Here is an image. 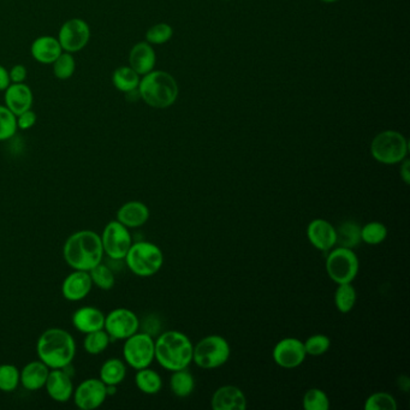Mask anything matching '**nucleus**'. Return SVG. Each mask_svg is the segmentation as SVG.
Returning a JSON list of instances; mask_svg holds the SVG:
<instances>
[{
	"label": "nucleus",
	"mask_w": 410,
	"mask_h": 410,
	"mask_svg": "<svg viewBox=\"0 0 410 410\" xmlns=\"http://www.w3.org/2000/svg\"><path fill=\"white\" fill-rule=\"evenodd\" d=\"M140 328H142V333H147L149 336L154 337L158 336L161 330V321L159 318L152 314V315H149V317L145 318L144 321L141 323L140 321Z\"/></svg>",
	"instance_id": "nucleus-41"
},
{
	"label": "nucleus",
	"mask_w": 410,
	"mask_h": 410,
	"mask_svg": "<svg viewBox=\"0 0 410 410\" xmlns=\"http://www.w3.org/2000/svg\"><path fill=\"white\" fill-rule=\"evenodd\" d=\"M11 85V80H10V74L6 68L0 65V92L6 90L9 86Z\"/></svg>",
	"instance_id": "nucleus-45"
},
{
	"label": "nucleus",
	"mask_w": 410,
	"mask_h": 410,
	"mask_svg": "<svg viewBox=\"0 0 410 410\" xmlns=\"http://www.w3.org/2000/svg\"><path fill=\"white\" fill-rule=\"evenodd\" d=\"M140 75L130 67L117 68L112 74V83H114V88L125 94L137 90L140 85Z\"/></svg>",
	"instance_id": "nucleus-29"
},
{
	"label": "nucleus",
	"mask_w": 410,
	"mask_h": 410,
	"mask_svg": "<svg viewBox=\"0 0 410 410\" xmlns=\"http://www.w3.org/2000/svg\"><path fill=\"white\" fill-rule=\"evenodd\" d=\"M21 371L15 365H0V391L10 394L20 387Z\"/></svg>",
	"instance_id": "nucleus-33"
},
{
	"label": "nucleus",
	"mask_w": 410,
	"mask_h": 410,
	"mask_svg": "<svg viewBox=\"0 0 410 410\" xmlns=\"http://www.w3.org/2000/svg\"><path fill=\"white\" fill-rule=\"evenodd\" d=\"M125 265L137 277L149 278L158 274L164 264L161 247L147 241L131 244L124 259Z\"/></svg>",
	"instance_id": "nucleus-5"
},
{
	"label": "nucleus",
	"mask_w": 410,
	"mask_h": 410,
	"mask_svg": "<svg viewBox=\"0 0 410 410\" xmlns=\"http://www.w3.org/2000/svg\"><path fill=\"white\" fill-rule=\"evenodd\" d=\"M63 48L57 38L43 36L36 38L31 46V53L36 62L52 64L63 53Z\"/></svg>",
	"instance_id": "nucleus-24"
},
{
	"label": "nucleus",
	"mask_w": 410,
	"mask_h": 410,
	"mask_svg": "<svg viewBox=\"0 0 410 410\" xmlns=\"http://www.w3.org/2000/svg\"><path fill=\"white\" fill-rule=\"evenodd\" d=\"M357 293L352 283L338 284L335 293V305L337 309L343 314L350 312L355 307Z\"/></svg>",
	"instance_id": "nucleus-32"
},
{
	"label": "nucleus",
	"mask_w": 410,
	"mask_h": 410,
	"mask_svg": "<svg viewBox=\"0 0 410 410\" xmlns=\"http://www.w3.org/2000/svg\"><path fill=\"white\" fill-rule=\"evenodd\" d=\"M172 36H173V29L170 24H154L146 33V41L151 45H163L170 41Z\"/></svg>",
	"instance_id": "nucleus-39"
},
{
	"label": "nucleus",
	"mask_w": 410,
	"mask_h": 410,
	"mask_svg": "<svg viewBox=\"0 0 410 410\" xmlns=\"http://www.w3.org/2000/svg\"><path fill=\"white\" fill-rule=\"evenodd\" d=\"M34 102V95L31 87L26 83H11L5 90V106L15 116L23 114L24 111L31 109Z\"/></svg>",
	"instance_id": "nucleus-20"
},
{
	"label": "nucleus",
	"mask_w": 410,
	"mask_h": 410,
	"mask_svg": "<svg viewBox=\"0 0 410 410\" xmlns=\"http://www.w3.org/2000/svg\"><path fill=\"white\" fill-rule=\"evenodd\" d=\"M272 357L279 367L286 369L298 367L307 357L305 343L293 337L283 338L274 345Z\"/></svg>",
	"instance_id": "nucleus-14"
},
{
	"label": "nucleus",
	"mask_w": 410,
	"mask_h": 410,
	"mask_svg": "<svg viewBox=\"0 0 410 410\" xmlns=\"http://www.w3.org/2000/svg\"><path fill=\"white\" fill-rule=\"evenodd\" d=\"M104 330L112 340H125L140 331V319L131 309L116 308L105 315Z\"/></svg>",
	"instance_id": "nucleus-11"
},
{
	"label": "nucleus",
	"mask_w": 410,
	"mask_h": 410,
	"mask_svg": "<svg viewBox=\"0 0 410 410\" xmlns=\"http://www.w3.org/2000/svg\"><path fill=\"white\" fill-rule=\"evenodd\" d=\"M399 175L402 178L403 182L409 185L410 184V161L409 159H404L401 161V170H399Z\"/></svg>",
	"instance_id": "nucleus-44"
},
{
	"label": "nucleus",
	"mask_w": 410,
	"mask_h": 410,
	"mask_svg": "<svg viewBox=\"0 0 410 410\" xmlns=\"http://www.w3.org/2000/svg\"><path fill=\"white\" fill-rule=\"evenodd\" d=\"M92 288L90 272L72 270L63 281L62 295L68 301L80 302L90 295Z\"/></svg>",
	"instance_id": "nucleus-15"
},
{
	"label": "nucleus",
	"mask_w": 410,
	"mask_h": 410,
	"mask_svg": "<svg viewBox=\"0 0 410 410\" xmlns=\"http://www.w3.org/2000/svg\"><path fill=\"white\" fill-rule=\"evenodd\" d=\"M47 395L55 402L67 403L72 399L74 384L71 375L67 369H51L46 384H45Z\"/></svg>",
	"instance_id": "nucleus-17"
},
{
	"label": "nucleus",
	"mask_w": 410,
	"mask_h": 410,
	"mask_svg": "<svg viewBox=\"0 0 410 410\" xmlns=\"http://www.w3.org/2000/svg\"><path fill=\"white\" fill-rule=\"evenodd\" d=\"M10 74V80L11 83H23L28 76L27 68L22 65V64H17L11 68V70L9 71Z\"/></svg>",
	"instance_id": "nucleus-43"
},
{
	"label": "nucleus",
	"mask_w": 410,
	"mask_h": 410,
	"mask_svg": "<svg viewBox=\"0 0 410 410\" xmlns=\"http://www.w3.org/2000/svg\"></svg>",
	"instance_id": "nucleus-47"
},
{
	"label": "nucleus",
	"mask_w": 410,
	"mask_h": 410,
	"mask_svg": "<svg viewBox=\"0 0 410 410\" xmlns=\"http://www.w3.org/2000/svg\"><path fill=\"white\" fill-rule=\"evenodd\" d=\"M170 387L173 395L180 399H184L192 395L193 391L195 389V379L192 373L188 371V368L172 372Z\"/></svg>",
	"instance_id": "nucleus-28"
},
{
	"label": "nucleus",
	"mask_w": 410,
	"mask_h": 410,
	"mask_svg": "<svg viewBox=\"0 0 410 410\" xmlns=\"http://www.w3.org/2000/svg\"><path fill=\"white\" fill-rule=\"evenodd\" d=\"M305 343L306 352L309 356H321L328 352L331 347V340L326 335H313L308 340L303 342Z\"/></svg>",
	"instance_id": "nucleus-40"
},
{
	"label": "nucleus",
	"mask_w": 410,
	"mask_h": 410,
	"mask_svg": "<svg viewBox=\"0 0 410 410\" xmlns=\"http://www.w3.org/2000/svg\"><path fill=\"white\" fill-rule=\"evenodd\" d=\"M100 239H102L104 254L109 260H117V261L124 260L128 250L133 244V237H131L129 229L119 223L117 219L106 224L102 234H100Z\"/></svg>",
	"instance_id": "nucleus-10"
},
{
	"label": "nucleus",
	"mask_w": 410,
	"mask_h": 410,
	"mask_svg": "<svg viewBox=\"0 0 410 410\" xmlns=\"http://www.w3.org/2000/svg\"><path fill=\"white\" fill-rule=\"evenodd\" d=\"M135 385L145 395H156L163 387V379L161 374L149 367L136 371Z\"/></svg>",
	"instance_id": "nucleus-26"
},
{
	"label": "nucleus",
	"mask_w": 410,
	"mask_h": 410,
	"mask_svg": "<svg viewBox=\"0 0 410 410\" xmlns=\"http://www.w3.org/2000/svg\"><path fill=\"white\" fill-rule=\"evenodd\" d=\"M90 276L93 286H98L99 289L109 291V290L114 289L116 286V276H114V270L104 262H100L99 265L93 267L90 271Z\"/></svg>",
	"instance_id": "nucleus-31"
},
{
	"label": "nucleus",
	"mask_w": 410,
	"mask_h": 410,
	"mask_svg": "<svg viewBox=\"0 0 410 410\" xmlns=\"http://www.w3.org/2000/svg\"><path fill=\"white\" fill-rule=\"evenodd\" d=\"M321 1H325V3H336L338 0H321Z\"/></svg>",
	"instance_id": "nucleus-46"
},
{
	"label": "nucleus",
	"mask_w": 410,
	"mask_h": 410,
	"mask_svg": "<svg viewBox=\"0 0 410 410\" xmlns=\"http://www.w3.org/2000/svg\"><path fill=\"white\" fill-rule=\"evenodd\" d=\"M123 359L135 371L149 367L156 360L154 338L140 331L126 338L123 344Z\"/></svg>",
	"instance_id": "nucleus-9"
},
{
	"label": "nucleus",
	"mask_w": 410,
	"mask_h": 410,
	"mask_svg": "<svg viewBox=\"0 0 410 410\" xmlns=\"http://www.w3.org/2000/svg\"><path fill=\"white\" fill-rule=\"evenodd\" d=\"M71 323L78 333L86 335L104 328L105 314L97 307L85 306L75 311Z\"/></svg>",
	"instance_id": "nucleus-19"
},
{
	"label": "nucleus",
	"mask_w": 410,
	"mask_h": 410,
	"mask_svg": "<svg viewBox=\"0 0 410 410\" xmlns=\"http://www.w3.org/2000/svg\"><path fill=\"white\" fill-rule=\"evenodd\" d=\"M59 43L63 51L76 53L83 50L90 40V27L82 18H71L59 29Z\"/></svg>",
	"instance_id": "nucleus-12"
},
{
	"label": "nucleus",
	"mask_w": 410,
	"mask_h": 410,
	"mask_svg": "<svg viewBox=\"0 0 410 410\" xmlns=\"http://www.w3.org/2000/svg\"><path fill=\"white\" fill-rule=\"evenodd\" d=\"M107 397V387L99 378L82 380L75 387L72 394L75 406L81 410L98 409Z\"/></svg>",
	"instance_id": "nucleus-13"
},
{
	"label": "nucleus",
	"mask_w": 410,
	"mask_h": 410,
	"mask_svg": "<svg viewBox=\"0 0 410 410\" xmlns=\"http://www.w3.org/2000/svg\"><path fill=\"white\" fill-rule=\"evenodd\" d=\"M302 406L306 410H328L330 409V399L326 392L318 387H313L306 391Z\"/></svg>",
	"instance_id": "nucleus-35"
},
{
	"label": "nucleus",
	"mask_w": 410,
	"mask_h": 410,
	"mask_svg": "<svg viewBox=\"0 0 410 410\" xmlns=\"http://www.w3.org/2000/svg\"><path fill=\"white\" fill-rule=\"evenodd\" d=\"M125 377H126V364L116 357L106 360L99 372V379L102 380L106 387H118L124 382Z\"/></svg>",
	"instance_id": "nucleus-25"
},
{
	"label": "nucleus",
	"mask_w": 410,
	"mask_h": 410,
	"mask_svg": "<svg viewBox=\"0 0 410 410\" xmlns=\"http://www.w3.org/2000/svg\"><path fill=\"white\" fill-rule=\"evenodd\" d=\"M149 208L141 201H128L122 205L117 211V220L128 229L144 227L149 222Z\"/></svg>",
	"instance_id": "nucleus-21"
},
{
	"label": "nucleus",
	"mask_w": 410,
	"mask_h": 410,
	"mask_svg": "<svg viewBox=\"0 0 410 410\" xmlns=\"http://www.w3.org/2000/svg\"><path fill=\"white\" fill-rule=\"evenodd\" d=\"M50 371L43 361H31L21 371L20 384L26 390L39 391L45 387Z\"/></svg>",
	"instance_id": "nucleus-23"
},
{
	"label": "nucleus",
	"mask_w": 410,
	"mask_h": 410,
	"mask_svg": "<svg viewBox=\"0 0 410 410\" xmlns=\"http://www.w3.org/2000/svg\"><path fill=\"white\" fill-rule=\"evenodd\" d=\"M359 258L350 248H333L326 258V272L336 284L352 283L359 274Z\"/></svg>",
	"instance_id": "nucleus-8"
},
{
	"label": "nucleus",
	"mask_w": 410,
	"mask_h": 410,
	"mask_svg": "<svg viewBox=\"0 0 410 410\" xmlns=\"http://www.w3.org/2000/svg\"><path fill=\"white\" fill-rule=\"evenodd\" d=\"M17 119L6 106L0 105V142L15 136L17 131Z\"/></svg>",
	"instance_id": "nucleus-38"
},
{
	"label": "nucleus",
	"mask_w": 410,
	"mask_h": 410,
	"mask_svg": "<svg viewBox=\"0 0 410 410\" xmlns=\"http://www.w3.org/2000/svg\"><path fill=\"white\" fill-rule=\"evenodd\" d=\"M137 90L140 99L153 109H168L173 105L180 92L173 76L161 70H153L144 75Z\"/></svg>",
	"instance_id": "nucleus-4"
},
{
	"label": "nucleus",
	"mask_w": 410,
	"mask_h": 410,
	"mask_svg": "<svg viewBox=\"0 0 410 410\" xmlns=\"http://www.w3.org/2000/svg\"><path fill=\"white\" fill-rule=\"evenodd\" d=\"M387 237V227L380 222H371L361 227V241L371 246L383 243Z\"/></svg>",
	"instance_id": "nucleus-34"
},
{
	"label": "nucleus",
	"mask_w": 410,
	"mask_h": 410,
	"mask_svg": "<svg viewBox=\"0 0 410 410\" xmlns=\"http://www.w3.org/2000/svg\"><path fill=\"white\" fill-rule=\"evenodd\" d=\"M364 406L366 410H397V402L391 394L374 392L366 399Z\"/></svg>",
	"instance_id": "nucleus-37"
},
{
	"label": "nucleus",
	"mask_w": 410,
	"mask_h": 410,
	"mask_svg": "<svg viewBox=\"0 0 410 410\" xmlns=\"http://www.w3.org/2000/svg\"><path fill=\"white\" fill-rule=\"evenodd\" d=\"M408 141L395 130L378 134L371 144V154L375 161L384 165L399 164L408 154Z\"/></svg>",
	"instance_id": "nucleus-6"
},
{
	"label": "nucleus",
	"mask_w": 410,
	"mask_h": 410,
	"mask_svg": "<svg viewBox=\"0 0 410 410\" xmlns=\"http://www.w3.org/2000/svg\"><path fill=\"white\" fill-rule=\"evenodd\" d=\"M36 354L50 369L69 367L76 355V342L67 330L48 328L40 335L36 342Z\"/></svg>",
	"instance_id": "nucleus-2"
},
{
	"label": "nucleus",
	"mask_w": 410,
	"mask_h": 410,
	"mask_svg": "<svg viewBox=\"0 0 410 410\" xmlns=\"http://www.w3.org/2000/svg\"><path fill=\"white\" fill-rule=\"evenodd\" d=\"M336 246L354 249L361 241V227L354 220H345L336 229Z\"/></svg>",
	"instance_id": "nucleus-27"
},
{
	"label": "nucleus",
	"mask_w": 410,
	"mask_h": 410,
	"mask_svg": "<svg viewBox=\"0 0 410 410\" xmlns=\"http://www.w3.org/2000/svg\"><path fill=\"white\" fill-rule=\"evenodd\" d=\"M211 404L215 410H244L247 397L239 387L225 385L215 390Z\"/></svg>",
	"instance_id": "nucleus-18"
},
{
	"label": "nucleus",
	"mask_w": 410,
	"mask_h": 410,
	"mask_svg": "<svg viewBox=\"0 0 410 410\" xmlns=\"http://www.w3.org/2000/svg\"><path fill=\"white\" fill-rule=\"evenodd\" d=\"M111 337L105 330H98L94 333H86L83 340V349L90 355H100L109 348Z\"/></svg>",
	"instance_id": "nucleus-30"
},
{
	"label": "nucleus",
	"mask_w": 410,
	"mask_h": 410,
	"mask_svg": "<svg viewBox=\"0 0 410 410\" xmlns=\"http://www.w3.org/2000/svg\"><path fill=\"white\" fill-rule=\"evenodd\" d=\"M307 237L314 248L321 252H330L336 247V227L325 219H314L307 227Z\"/></svg>",
	"instance_id": "nucleus-16"
},
{
	"label": "nucleus",
	"mask_w": 410,
	"mask_h": 410,
	"mask_svg": "<svg viewBox=\"0 0 410 410\" xmlns=\"http://www.w3.org/2000/svg\"><path fill=\"white\" fill-rule=\"evenodd\" d=\"M156 360L166 371L175 372L189 367L193 362V345L185 333L171 330L156 336Z\"/></svg>",
	"instance_id": "nucleus-3"
},
{
	"label": "nucleus",
	"mask_w": 410,
	"mask_h": 410,
	"mask_svg": "<svg viewBox=\"0 0 410 410\" xmlns=\"http://www.w3.org/2000/svg\"><path fill=\"white\" fill-rule=\"evenodd\" d=\"M17 119V128L21 130H29L36 124L38 121V116L33 109H28L24 111L23 114L16 116Z\"/></svg>",
	"instance_id": "nucleus-42"
},
{
	"label": "nucleus",
	"mask_w": 410,
	"mask_h": 410,
	"mask_svg": "<svg viewBox=\"0 0 410 410\" xmlns=\"http://www.w3.org/2000/svg\"><path fill=\"white\" fill-rule=\"evenodd\" d=\"M156 55L152 45L147 41L137 43L129 53V67L140 76L154 70Z\"/></svg>",
	"instance_id": "nucleus-22"
},
{
	"label": "nucleus",
	"mask_w": 410,
	"mask_h": 410,
	"mask_svg": "<svg viewBox=\"0 0 410 410\" xmlns=\"http://www.w3.org/2000/svg\"><path fill=\"white\" fill-rule=\"evenodd\" d=\"M104 255L100 234L95 231H76L63 246V258L72 270L90 272L102 262Z\"/></svg>",
	"instance_id": "nucleus-1"
},
{
	"label": "nucleus",
	"mask_w": 410,
	"mask_h": 410,
	"mask_svg": "<svg viewBox=\"0 0 410 410\" xmlns=\"http://www.w3.org/2000/svg\"><path fill=\"white\" fill-rule=\"evenodd\" d=\"M52 65H53V74L55 77L62 81L69 80L76 70L74 55L69 52H63L62 55L52 63Z\"/></svg>",
	"instance_id": "nucleus-36"
},
{
	"label": "nucleus",
	"mask_w": 410,
	"mask_h": 410,
	"mask_svg": "<svg viewBox=\"0 0 410 410\" xmlns=\"http://www.w3.org/2000/svg\"><path fill=\"white\" fill-rule=\"evenodd\" d=\"M230 355L229 342L218 335H210L194 345L193 361L203 369H215L227 364Z\"/></svg>",
	"instance_id": "nucleus-7"
}]
</instances>
